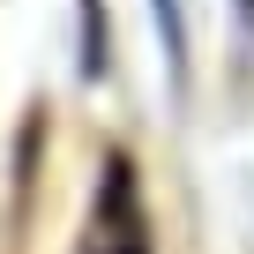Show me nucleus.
Returning <instances> with one entry per match:
<instances>
[{
    "mask_svg": "<svg viewBox=\"0 0 254 254\" xmlns=\"http://www.w3.org/2000/svg\"><path fill=\"white\" fill-rule=\"evenodd\" d=\"M105 224H112V239H97L90 254H150V224H142L127 157H105V187H97V224L90 232H105Z\"/></svg>",
    "mask_w": 254,
    "mask_h": 254,
    "instance_id": "obj_1",
    "label": "nucleus"
},
{
    "mask_svg": "<svg viewBox=\"0 0 254 254\" xmlns=\"http://www.w3.org/2000/svg\"><path fill=\"white\" fill-rule=\"evenodd\" d=\"M157 23H165V38H172V53H180V0H157Z\"/></svg>",
    "mask_w": 254,
    "mask_h": 254,
    "instance_id": "obj_2",
    "label": "nucleus"
}]
</instances>
